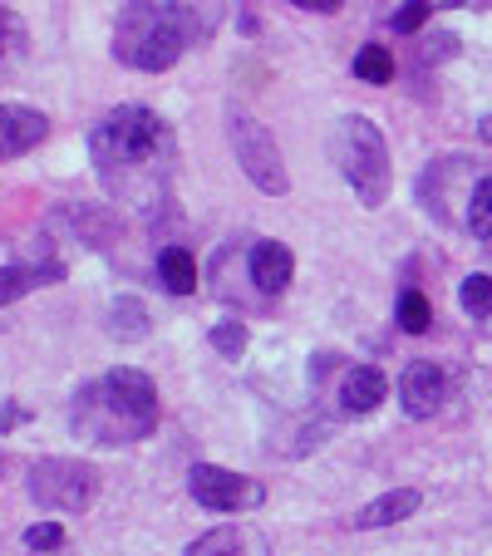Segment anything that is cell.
I'll use <instances>...</instances> for the list:
<instances>
[{
	"label": "cell",
	"mask_w": 492,
	"mask_h": 556,
	"mask_svg": "<svg viewBox=\"0 0 492 556\" xmlns=\"http://www.w3.org/2000/svg\"><path fill=\"white\" fill-rule=\"evenodd\" d=\"M355 79H365V85H389V79H394V54H389L384 45H365V50L355 54Z\"/></svg>",
	"instance_id": "18"
},
{
	"label": "cell",
	"mask_w": 492,
	"mask_h": 556,
	"mask_svg": "<svg viewBox=\"0 0 492 556\" xmlns=\"http://www.w3.org/2000/svg\"><path fill=\"white\" fill-rule=\"evenodd\" d=\"M157 281L168 286L173 295L198 291V262H192L188 247H163V252H157Z\"/></svg>",
	"instance_id": "14"
},
{
	"label": "cell",
	"mask_w": 492,
	"mask_h": 556,
	"mask_svg": "<svg viewBox=\"0 0 492 556\" xmlns=\"http://www.w3.org/2000/svg\"><path fill=\"white\" fill-rule=\"evenodd\" d=\"M443 394H449V379L433 359H414L399 375V404H404L408 419H433L443 409Z\"/></svg>",
	"instance_id": "8"
},
{
	"label": "cell",
	"mask_w": 492,
	"mask_h": 556,
	"mask_svg": "<svg viewBox=\"0 0 492 556\" xmlns=\"http://www.w3.org/2000/svg\"><path fill=\"white\" fill-rule=\"evenodd\" d=\"M247 271H252V281L262 295H281L295 276V256L286 252L281 242H256L252 256H247Z\"/></svg>",
	"instance_id": "11"
},
{
	"label": "cell",
	"mask_w": 492,
	"mask_h": 556,
	"mask_svg": "<svg viewBox=\"0 0 492 556\" xmlns=\"http://www.w3.org/2000/svg\"><path fill=\"white\" fill-rule=\"evenodd\" d=\"M478 134H482V143H492V109L482 114V124H478Z\"/></svg>",
	"instance_id": "28"
},
{
	"label": "cell",
	"mask_w": 492,
	"mask_h": 556,
	"mask_svg": "<svg viewBox=\"0 0 492 556\" xmlns=\"http://www.w3.org/2000/svg\"><path fill=\"white\" fill-rule=\"evenodd\" d=\"M188 493L198 497L207 513H252V507L266 503V488L256 478H241L231 468H217V463H198L188 472Z\"/></svg>",
	"instance_id": "7"
},
{
	"label": "cell",
	"mask_w": 492,
	"mask_h": 556,
	"mask_svg": "<svg viewBox=\"0 0 492 556\" xmlns=\"http://www.w3.org/2000/svg\"><path fill=\"white\" fill-rule=\"evenodd\" d=\"M182 556H272V546H266V536L252 522H227L202 532Z\"/></svg>",
	"instance_id": "10"
},
{
	"label": "cell",
	"mask_w": 492,
	"mask_h": 556,
	"mask_svg": "<svg viewBox=\"0 0 492 556\" xmlns=\"http://www.w3.org/2000/svg\"><path fill=\"white\" fill-rule=\"evenodd\" d=\"M25 546H30L35 556H40V552H60V546H64V527H60V522H35V527H25Z\"/></svg>",
	"instance_id": "25"
},
{
	"label": "cell",
	"mask_w": 492,
	"mask_h": 556,
	"mask_svg": "<svg viewBox=\"0 0 492 556\" xmlns=\"http://www.w3.org/2000/svg\"><path fill=\"white\" fill-rule=\"evenodd\" d=\"M30 497L45 513H89L99 497V468L85 458H40L30 468Z\"/></svg>",
	"instance_id": "5"
},
{
	"label": "cell",
	"mask_w": 492,
	"mask_h": 556,
	"mask_svg": "<svg viewBox=\"0 0 492 556\" xmlns=\"http://www.w3.org/2000/svg\"><path fill=\"white\" fill-rule=\"evenodd\" d=\"M109 336L134 345V340H148V305L138 295H118L114 311H109Z\"/></svg>",
	"instance_id": "16"
},
{
	"label": "cell",
	"mask_w": 492,
	"mask_h": 556,
	"mask_svg": "<svg viewBox=\"0 0 492 556\" xmlns=\"http://www.w3.org/2000/svg\"><path fill=\"white\" fill-rule=\"evenodd\" d=\"M188 50V30L173 15L168 0H128L118 11L114 25V54L128 70L143 74H163L178 64V54Z\"/></svg>",
	"instance_id": "3"
},
{
	"label": "cell",
	"mask_w": 492,
	"mask_h": 556,
	"mask_svg": "<svg viewBox=\"0 0 492 556\" xmlns=\"http://www.w3.org/2000/svg\"><path fill=\"white\" fill-rule=\"evenodd\" d=\"M291 5H301V11H315V15H336L345 0H291Z\"/></svg>",
	"instance_id": "26"
},
{
	"label": "cell",
	"mask_w": 492,
	"mask_h": 556,
	"mask_svg": "<svg viewBox=\"0 0 492 556\" xmlns=\"http://www.w3.org/2000/svg\"><path fill=\"white\" fill-rule=\"evenodd\" d=\"M468 231L478 237V242H492V173L472 188V198H468Z\"/></svg>",
	"instance_id": "19"
},
{
	"label": "cell",
	"mask_w": 492,
	"mask_h": 556,
	"mask_svg": "<svg viewBox=\"0 0 492 556\" xmlns=\"http://www.w3.org/2000/svg\"><path fill=\"white\" fill-rule=\"evenodd\" d=\"M89 157L104 182V192L128 207H153L168 198L173 163H178V143L173 128L143 104H124L104 114L89 134Z\"/></svg>",
	"instance_id": "1"
},
{
	"label": "cell",
	"mask_w": 492,
	"mask_h": 556,
	"mask_svg": "<svg viewBox=\"0 0 492 556\" xmlns=\"http://www.w3.org/2000/svg\"><path fill=\"white\" fill-rule=\"evenodd\" d=\"M330 157H336L340 178L355 188L365 207H384L389 198V148L384 134L369 124L365 114H345L330 134Z\"/></svg>",
	"instance_id": "4"
},
{
	"label": "cell",
	"mask_w": 492,
	"mask_h": 556,
	"mask_svg": "<svg viewBox=\"0 0 492 556\" xmlns=\"http://www.w3.org/2000/svg\"><path fill=\"white\" fill-rule=\"evenodd\" d=\"M419 503H424V497L414 493V488H394V493L365 503L355 517H350V522H355V527H389V522H404V517H414V513H419Z\"/></svg>",
	"instance_id": "13"
},
{
	"label": "cell",
	"mask_w": 492,
	"mask_h": 556,
	"mask_svg": "<svg viewBox=\"0 0 492 556\" xmlns=\"http://www.w3.org/2000/svg\"><path fill=\"white\" fill-rule=\"evenodd\" d=\"M60 276H64V266H0V305L21 301L35 286H50Z\"/></svg>",
	"instance_id": "15"
},
{
	"label": "cell",
	"mask_w": 492,
	"mask_h": 556,
	"mask_svg": "<svg viewBox=\"0 0 492 556\" xmlns=\"http://www.w3.org/2000/svg\"><path fill=\"white\" fill-rule=\"evenodd\" d=\"M173 15L182 21V30H188V40H207L212 30H217L222 11H217V0H168Z\"/></svg>",
	"instance_id": "17"
},
{
	"label": "cell",
	"mask_w": 492,
	"mask_h": 556,
	"mask_svg": "<svg viewBox=\"0 0 492 556\" xmlns=\"http://www.w3.org/2000/svg\"><path fill=\"white\" fill-rule=\"evenodd\" d=\"M433 15V0H404L394 11V30L399 35H414V30H424V21Z\"/></svg>",
	"instance_id": "24"
},
{
	"label": "cell",
	"mask_w": 492,
	"mask_h": 556,
	"mask_svg": "<svg viewBox=\"0 0 492 556\" xmlns=\"http://www.w3.org/2000/svg\"><path fill=\"white\" fill-rule=\"evenodd\" d=\"M458 305L468 315H488L492 311V276H468L458 286Z\"/></svg>",
	"instance_id": "22"
},
{
	"label": "cell",
	"mask_w": 492,
	"mask_h": 556,
	"mask_svg": "<svg viewBox=\"0 0 492 556\" xmlns=\"http://www.w3.org/2000/svg\"><path fill=\"white\" fill-rule=\"evenodd\" d=\"M439 5H463V0H439Z\"/></svg>",
	"instance_id": "29"
},
{
	"label": "cell",
	"mask_w": 492,
	"mask_h": 556,
	"mask_svg": "<svg viewBox=\"0 0 492 556\" xmlns=\"http://www.w3.org/2000/svg\"><path fill=\"white\" fill-rule=\"evenodd\" d=\"M11 424H21V409H15V404H5V409H0V429H11Z\"/></svg>",
	"instance_id": "27"
},
{
	"label": "cell",
	"mask_w": 492,
	"mask_h": 556,
	"mask_svg": "<svg viewBox=\"0 0 492 556\" xmlns=\"http://www.w3.org/2000/svg\"><path fill=\"white\" fill-rule=\"evenodd\" d=\"M25 54V21L0 5V64H11Z\"/></svg>",
	"instance_id": "21"
},
{
	"label": "cell",
	"mask_w": 492,
	"mask_h": 556,
	"mask_svg": "<svg viewBox=\"0 0 492 556\" xmlns=\"http://www.w3.org/2000/svg\"><path fill=\"white\" fill-rule=\"evenodd\" d=\"M50 134V118L30 104H0V163L5 157L30 153L40 138Z\"/></svg>",
	"instance_id": "9"
},
{
	"label": "cell",
	"mask_w": 492,
	"mask_h": 556,
	"mask_svg": "<svg viewBox=\"0 0 492 556\" xmlns=\"http://www.w3.org/2000/svg\"><path fill=\"white\" fill-rule=\"evenodd\" d=\"M247 326H241V320H222V326H212V350H217V355H227V359H237L241 350H247Z\"/></svg>",
	"instance_id": "23"
},
{
	"label": "cell",
	"mask_w": 492,
	"mask_h": 556,
	"mask_svg": "<svg viewBox=\"0 0 492 556\" xmlns=\"http://www.w3.org/2000/svg\"><path fill=\"white\" fill-rule=\"evenodd\" d=\"M227 138H231V153H237L241 173H247L256 188L272 192V198L291 192V173H286V163H281V148H276L272 128H266L262 118L231 114V118H227Z\"/></svg>",
	"instance_id": "6"
},
{
	"label": "cell",
	"mask_w": 492,
	"mask_h": 556,
	"mask_svg": "<svg viewBox=\"0 0 492 556\" xmlns=\"http://www.w3.org/2000/svg\"><path fill=\"white\" fill-rule=\"evenodd\" d=\"M384 400H389V379L375 365H350L340 375V404H345V414H375Z\"/></svg>",
	"instance_id": "12"
},
{
	"label": "cell",
	"mask_w": 492,
	"mask_h": 556,
	"mask_svg": "<svg viewBox=\"0 0 492 556\" xmlns=\"http://www.w3.org/2000/svg\"><path fill=\"white\" fill-rule=\"evenodd\" d=\"M70 429L99 448L138 443L157 429V384L134 365H118L109 375L89 379L70 404Z\"/></svg>",
	"instance_id": "2"
},
{
	"label": "cell",
	"mask_w": 492,
	"mask_h": 556,
	"mask_svg": "<svg viewBox=\"0 0 492 556\" xmlns=\"http://www.w3.org/2000/svg\"><path fill=\"white\" fill-rule=\"evenodd\" d=\"M429 320H433L429 295H424V291H404V295H399V326H404L408 336H424V330H429Z\"/></svg>",
	"instance_id": "20"
},
{
	"label": "cell",
	"mask_w": 492,
	"mask_h": 556,
	"mask_svg": "<svg viewBox=\"0 0 492 556\" xmlns=\"http://www.w3.org/2000/svg\"><path fill=\"white\" fill-rule=\"evenodd\" d=\"M0 472H5V458H0Z\"/></svg>",
	"instance_id": "30"
}]
</instances>
